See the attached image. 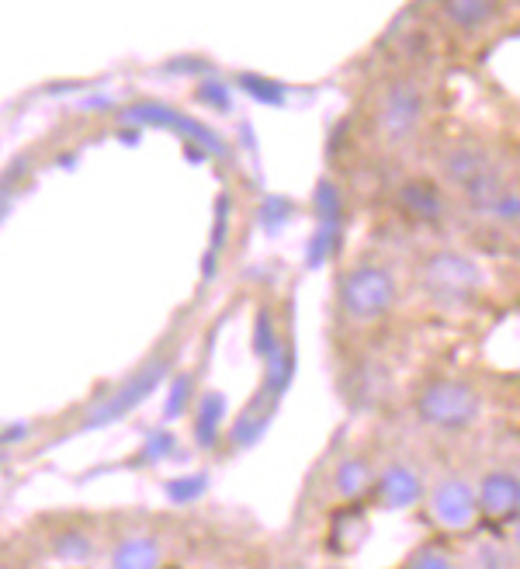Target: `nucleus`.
Listing matches in <instances>:
<instances>
[{"mask_svg":"<svg viewBox=\"0 0 520 569\" xmlns=\"http://www.w3.org/2000/svg\"><path fill=\"white\" fill-rule=\"evenodd\" d=\"M417 407L423 420L438 427H469L482 413L479 392L466 382H430Z\"/></svg>","mask_w":520,"mask_h":569,"instance_id":"obj_1","label":"nucleus"},{"mask_svg":"<svg viewBox=\"0 0 520 569\" xmlns=\"http://www.w3.org/2000/svg\"><path fill=\"white\" fill-rule=\"evenodd\" d=\"M423 119V94L413 80H396L379 98V111H374V126L389 142H402L417 132Z\"/></svg>","mask_w":520,"mask_h":569,"instance_id":"obj_2","label":"nucleus"},{"mask_svg":"<svg viewBox=\"0 0 520 569\" xmlns=\"http://www.w3.org/2000/svg\"><path fill=\"white\" fill-rule=\"evenodd\" d=\"M396 302V281L382 268H358L343 278V309L358 320H374Z\"/></svg>","mask_w":520,"mask_h":569,"instance_id":"obj_3","label":"nucleus"},{"mask_svg":"<svg viewBox=\"0 0 520 569\" xmlns=\"http://www.w3.org/2000/svg\"><path fill=\"white\" fill-rule=\"evenodd\" d=\"M427 284L444 299H469L479 292V271L458 253H438L427 264Z\"/></svg>","mask_w":520,"mask_h":569,"instance_id":"obj_4","label":"nucleus"},{"mask_svg":"<svg viewBox=\"0 0 520 569\" xmlns=\"http://www.w3.org/2000/svg\"><path fill=\"white\" fill-rule=\"evenodd\" d=\"M163 372H167V365L163 361H153L150 368H142V372L136 376V379H129L119 392L111 396V400L91 417V427H101V423H111V420H119V417H126L142 396H150L153 389H157V382L163 379Z\"/></svg>","mask_w":520,"mask_h":569,"instance_id":"obj_5","label":"nucleus"},{"mask_svg":"<svg viewBox=\"0 0 520 569\" xmlns=\"http://www.w3.org/2000/svg\"><path fill=\"white\" fill-rule=\"evenodd\" d=\"M126 119H132V122H147V126H170V129H181L184 136L198 139L201 147H209V150L222 153V142L212 136V129H206V126H198V122L178 116V111H170L167 104H132V108L126 111Z\"/></svg>","mask_w":520,"mask_h":569,"instance_id":"obj_6","label":"nucleus"},{"mask_svg":"<svg viewBox=\"0 0 520 569\" xmlns=\"http://www.w3.org/2000/svg\"><path fill=\"white\" fill-rule=\"evenodd\" d=\"M433 515H438V521L448 528L472 525V518H476L472 490L461 487V482H444V487H438V493H433Z\"/></svg>","mask_w":520,"mask_h":569,"instance_id":"obj_7","label":"nucleus"},{"mask_svg":"<svg viewBox=\"0 0 520 569\" xmlns=\"http://www.w3.org/2000/svg\"><path fill=\"white\" fill-rule=\"evenodd\" d=\"M479 507L486 518H497V521L513 518L517 515V479L507 472L486 476L479 487Z\"/></svg>","mask_w":520,"mask_h":569,"instance_id":"obj_8","label":"nucleus"},{"mask_svg":"<svg viewBox=\"0 0 520 569\" xmlns=\"http://www.w3.org/2000/svg\"><path fill=\"white\" fill-rule=\"evenodd\" d=\"M500 0H444V14L461 32H479L497 18Z\"/></svg>","mask_w":520,"mask_h":569,"instance_id":"obj_9","label":"nucleus"},{"mask_svg":"<svg viewBox=\"0 0 520 569\" xmlns=\"http://www.w3.org/2000/svg\"><path fill=\"white\" fill-rule=\"evenodd\" d=\"M379 493H382V503H386V507H410V503L420 500L423 490H420V479H417L407 466H392V469L382 476Z\"/></svg>","mask_w":520,"mask_h":569,"instance_id":"obj_10","label":"nucleus"},{"mask_svg":"<svg viewBox=\"0 0 520 569\" xmlns=\"http://www.w3.org/2000/svg\"><path fill=\"white\" fill-rule=\"evenodd\" d=\"M399 198H402V206H407L420 219H438L441 216V194H438V188H430V184L413 181V184L402 188Z\"/></svg>","mask_w":520,"mask_h":569,"instance_id":"obj_11","label":"nucleus"},{"mask_svg":"<svg viewBox=\"0 0 520 569\" xmlns=\"http://www.w3.org/2000/svg\"><path fill=\"white\" fill-rule=\"evenodd\" d=\"M114 562L119 566H153L157 546L153 542H126L119 552H114Z\"/></svg>","mask_w":520,"mask_h":569,"instance_id":"obj_12","label":"nucleus"},{"mask_svg":"<svg viewBox=\"0 0 520 569\" xmlns=\"http://www.w3.org/2000/svg\"><path fill=\"white\" fill-rule=\"evenodd\" d=\"M222 417V396H206V407H201V417H198V441L212 445V435H216V423Z\"/></svg>","mask_w":520,"mask_h":569,"instance_id":"obj_13","label":"nucleus"},{"mask_svg":"<svg viewBox=\"0 0 520 569\" xmlns=\"http://www.w3.org/2000/svg\"><path fill=\"white\" fill-rule=\"evenodd\" d=\"M337 487H340L347 497L364 493V487H368V469H364L361 462H347V466H340V472H337Z\"/></svg>","mask_w":520,"mask_h":569,"instance_id":"obj_14","label":"nucleus"},{"mask_svg":"<svg viewBox=\"0 0 520 569\" xmlns=\"http://www.w3.org/2000/svg\"><path fill=\"white\" fill-rule=\"evenodd\" d=\"M240 83L247 88V94H250V98L264 101V104H278V101L284 98V91L278 88V83H271V80H264V77H250V73H243V77H240Z\"/></svg>","mask_w":520,"mask_h":569,"instance_id":"obj_15","label":"nucleus"},{"mask_svg":"<svg viewBox=\"0 0 520 569\" xmlns=\"http://www.w3.org/2000/svg\"><path fill=\"white\" fill-rule=\"evenodd\" d=\"M201 487H206V479H178V482H170V497L173 500H191V497H198L201 493Z\"/></svg>","mask_w":520,"mask_h":569,"instance_id":"obj_16","label":"nucleus"},{"mask_svg":"<svg viewBox=\"0 0 520 569\" xmlns=\"http://www.w3.org/2000/svg\"><path fill=\"white\" fill-rule=\"evenodd\" d=\"M198 98L201 101H212V108H229V98H226V91H222V83H201L198 88Z\"/></svg>","mask_w":520,"mask_h":569,"instance_id":"obj_17","label":"nucleus"},{"mask_svg":"<svg viewBox=\"0 0 520 569\" xmlns=\"http://www.w3.org/2000/svg\"><path fill=\"white\" fill-rule=\"evenodd\" d=\"M451 559H438V556H427V552H420V556H413L410 559V566H448Z\"/></svg>","mask_w":520,"mask_h":569,"instance_id":"obj_18","label":"nucleus"}]
</instances>
